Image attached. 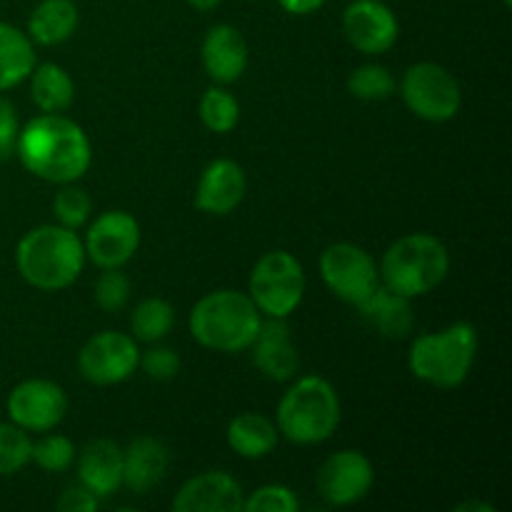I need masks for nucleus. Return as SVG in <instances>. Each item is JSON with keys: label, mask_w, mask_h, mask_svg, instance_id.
Here are the masks:
<instances>
[{"label": "nucleus", "mask_w": 512, "mask_h": 512, "mask_svg": "<svg viewBox=\"0 0 512 512\" xmlns=\"http://www.w3.org/2000/svg\"><path fill=\"white\" fill-rule=\"evenodd\" d=\"M15 153L28 173L55 185L83 178L93 160L85 130L60 113H43L25 123L15 140Z\"/></svg>", "instance_id": "obj_1"}, {"label": "nucleus", "mask_w": 512, "mask_h": 512, "mask_svg": "<svg viewBox=\"0 0 512 512\" xmlns=\"http://www.w3.org/2000/svg\"><path fill=\"white\" fill-rule=\"evenodd\" d=\"M15 265L28 285L63 290L80 278L85 265L83 240L63 225H40L20 238Z\"/></svg>", "instance_id": "obj_2"}, {"label": "nucleus", "mask_w": 512, "mask_h": 512, "mask_svg": "<svg viewBox=\"0 0 512 512\" xmlns=\"http://www.w3.org/2000/svg\"><path fill=\"white\" fill-rule=\"evenodd\" d=\"M263 315L248 293L215 290L198 300L190 313V333L203 348L218 353H243L253 345Z\"/></svg>", "instance_id": "obj_3"}, {"label": "nucleus", "mask_w": 512, "mask_h": 512, "mask_svg": "<svg viewBox=\"0 0 512 512\" xmlns=\"http://www.w3.org/2000/svg\"><path fill=\"white\" fill-rule=\"evenodd\" d=\"M450 270V253L435 235L413 233L395 240L380 263V283L403 298H420L438 288Z\"/></svg>", "instance_id": "obj_4"}, {"label": "nucleus", "mask_w": 512, "mask_h": 512, "mask_svg": "<svg viewBox=\"0 0 512 512\" xmlns=\"http://www.w3.org/2000/svg\"><path fill=\"white\" fill-rule=\"evenodd\" d=\"M275 425L295 445L325 443L340 425L338 393L320 375L298 378L280 400Z\"/></svg>", "instance_id": "obj_5"}, {"label": "nucleus", "mask_w": 512, "mask_h": 512, "mask_svg": "<svg viewBox=\"0 0 512 512\" xmlns=\"http://www.w3.org/2000/svg\"><path fill=\"white\" fill-rule=\"evenodd\" d=\"M478 353V333L470 323H453L413 340L408 365L413 375L435 388H458L468 380Z\"/></svg>", "instance_id": "obj_6"}, {"label": "nucleus", "mask_w": 512, "mask_h": 512, "mask_svg": "<svg viewBox=\"0 0 512 512\" xmlns=\"http://www.w3.org/2000/svg\"><path fill=\"white\" fill-rule=\"evenodd\" d=\"M305 293V270L285 250L265 253L250 273V300L265 318H290Z\"/></svg>", "instance_id": "obj_7"}, {"label": "nucleus", "mask_w": 512, "mask_h": 512, "mask_svg": "<svg viewBox=\"0 0 512 512\" xmlns=\"http://www.w3.org/2000/svg\"><path fill=\"white\" fill-rule=\"evenodd\" d=\"M400 95H403L405 105L428 123L453 120L463 105L458 80L448 68L438 63L410 65L400 83Z\"/></svg>", "instance_id": "obj_8"}, {"label": "nucleus", "mask_w": 512, "mask_h": 512, "mask_svg": "<svg viewBox=\"0 0 512 512\" xmlns=\"http://www.w3.org/2000/svg\"><path fill=\"white\" fill-rule=\"evenodd\" d=\"M320 275L325 285L350 305H360L380 285L373 255L353 243H335L325 248L320 255Z\"/></svg>", "instance_id": "obj_9"}, {"label": "nucleus", "mask_w": 512, "mask_h": 512, "mask_svg": "<svg viewBox=\"0 0 512 512\" xmlns=\"http://www.w3.org/2000/svg\"><path fill=\"white\" fill-rule=\"evenodd\" d=\"M140 363V350L133 335L118 330H103L83 345L78 355V368L88 383L118 385L135 373Z\"/></svg>", "instance_id": "obj_10"}, {"label": "nucleus", "mask_w": 512, "mask_h": 512, "mask_svg": "<svg viewBox=\"0 0 512 512\" xmlns=\"http://www.w3.org/2000/svg\"><path fill=\"white\" fill-rule=\"evenodd\" d=\"M68 413V395L53 380L33 378L15 385L8 395V415L25 433H48Z\"/></svg>", "instance_id": "obj_11"}, {"label": "nucleus", "mask_w": 512, "mask_h": 512, "mask_svg": "<svg viewBox=\"0 0 512 512\" xmlns=\"http://www.w3.org/2000/svg\"><path fill=\"white\" fill-rule=\"evenodd\" d=\"M140 245V225L125 210H108L98 215L85 233V258L98 268H123Z\"/></svg>", "instance_id": "obj_12"}, {"label": "nucleus", "mask_w": 512, "mask_h": 512, "mask_svg": "<svg viewBox=\"0 0 512 512\" xmlns=\"http://www.w3.org/2000/svg\"><path fill=\"white\" fill-rule=\"evenodd\" d=\"M343 33L360 53L380 55L398 43L400 25L383 0H353L343 13Z\"/></svg>", "instance_id": "obj_13"}, {"label": "nucleus", "mask_w": 512, "mask_h": 512, "mask_svg": "<svg viewBox=\"0 0 512 512\" xmlns=\"http://www.w3.org/2000/svg\"><path fill=\"white\" fill-rule=\"evenodd\" d=\"M375 483L373 463L358 450L330 455L318 470V493L330 505H353L370 493Z\"/></svg>", "instance_id": "obj_14"}, {"label": "nucleus", "mask_w": 512, "mask_h": 512, "mask_svg": "<svg viewBox=\"0 0 512 512\" xmlns=\"http://www.w3.org/2000/svg\"><path fill=\"white\" fill-rule=\"evenodd\" d=\"M243 488L235 478L220 470L200 473L178 490L175 512H243Z\"/></svg>", "instance_id": "obj_15"}, {"label": "nucleus", "mask_w": 512, "mask_h": 512, "mask_svg": "<svg viewBox=\"0 0 512 512\" xmlns=\"http://www.w3.org/2000/svg\"><path fill=\"white\" fill-rule=\"evenodd\" d=\"M245 190H248V178H245V170L235 160H213L200 175L198 190H195V205L203 213L228 215L243 203Z\"/></svg>", "instance_id": "obj_16"}, {"label": "nucleus", "mask_w": 512, "mask_h": 512, "mask_svg": "<svg viewBox=\"0 0 512 512\" xmlns=\"http://www.w3.org/2000/svg\"><path fill=\"white\" fill-rule=\"evenodd\" d=\"M253 360L260 373L270 380H293L300 370V355L295 350L293 333L285 318H268L260 323L253 340Z\"/></svg>", "instance_id": "obj_17"}, {"label": "nucleus", "mask_w": 512, "mask_h": 512, "mask_svg": "<svg viewBox=\"0 0 512 512\" xmlns=\"http://www.w3.org/2000/svg\"><path fill=\"white\" fill-rule=\"evenodd\" d=\"M203 68L215 83H235L248 68V43L233 25H213L205 33L203 48Z\"/></svg>", "instance_id": "obj_18"}, {"label": "nucleus", "mask_w": 512, "mask_h": 512, "mask_svg": "<svg viewBox=\"0 0 512 512\" xmlns=\"http://www.w3.org/2000/svg\"><path fill=\"white\" fill-rule=\"evenodd\" d=\"M78 480L95 498L105 500L123 488V450L113 440H93L78 458Z\"/></svg>", "instance_id": "obj_19"}, {"label": "nucleus", "mask_w": 512, "mask_h": 512, "mask_svg": "<svg viewBox=\"0 0 512 512\" xmlns=\"http://www.w3.org/2000/svg\"><path fill=\"white\" fill-rule=\"evenodd\" d=\"M170 453L158 438H135L128 448L123 450V485L133 493L145 495L155 485L163 483L168 473Z\"/></svg>", "instance_id": "obj_20"}, {"label": "nucleus", "mask_w": 512, "mask_h": 512, "mask_svg": "<svg viewBox=\"0 0 512 512\" xmlns=\"http://www.w3.org/2000/svg\"><path fill=\"white\" fill-rule=\"evenodd\" d=\"M360 315L385 338H403L410 333L415 318L410 308V298L393 293L383 283L358 305Z\"/></svg>", "instance_id": "obj_21"}, {"label": "nucleus", "mask_w": 512, "mask_h": 512, "mask_svg": "<svg viewBox=\"0 0 512 512\" xmlns=\"http://www.w3.org/2000/svg\"><path fill=\"white\" fill-rule=\"evenodd\" d=\"M78 5L73 0H43L30 13L28 38L38 45H60L78 30Z\"/></svg>", "instance_id": "obj_22"}, {"label": "nucleus", "mask_w": 512, "mask_h": 512, "mask_svg": "<svg viewBox=\"0 0 512 512\" xmlns=\"http://www.w3.org/2000/svg\"><path fill=\"white\" fill-rule=\"evenodd\" d=\"M278 425L260 413H240L228 425V445L248 460L270 455L278 445Z\"/></svg>", "instance_id": "obj_23"}, {"label": "nucleus", "mask_w": 512, "mask_h": 512, "mask_svg": "<svg viewBox=\"0 0 512 512\" xmlns=\"http://www.w3.org/2000/svg\"><path fill=\"white\" fill-rule=\"evenodd\" d=\"M33 68V40L15 25L0 20V93L28 80Z\"/></svg>", "instance_id": "obj_24"}, {"label": "nucleus", "mask_w": 512, "mask_h": 512, "mask_svg": "<svg viewBox=\"0 0 512 512\" xmlns=\"http://www.w3.org/2000/svg\"><path fill=\"white\" fill-rule=\"evenodd\" d=\"M30 78V98L43 113H63L75 98V85L68 70L55 63H43L33 68Z\"/></svg>", "instance_id": "obj_25"}, {"label": "nucleus", "mask_w": 512, "mask_h": 512, "mask_svg": "<svg viewBox=\"0 0 512 512\" xmlns=\"http://www.w3.org/2000/svg\"><path fill=\"white\" fill-rule=\"evenodd\" d=\"M173 323L175 310L173 305L163 298L143 300V303L135 305L133 315H130L133 338L143 340V343H160V340L170 333Z\"/></svg>", "instance_id": "obj_26"}, {"label": "nucleus", "mask_w": 512, "mask_h": 512, "mask_svg": "<svg viewBox=\"0 0 512 512\" xmlns=\"http://www.w3.org/2000/svg\"><path fill=\"white\" fill-rule=\"evenodd\" d=\"M198 113L205 128L223 135V133H230V130L238 125L240 105L233 93H228L225 88H218V85H215V88L205 90V95L200 98Z\"/></svg>", "instance_id": "obj_27"}, {"label": "nucleus", "mask_w": 512, "mask_h": 512, "mask_svg": "<svg viewBox=\"0 0 512 512\" xmlns=\"http://www.w3.org/2000/svg\"><path fill=\"white\" fill-rule=\"evenodd\" d=\"M348 90L353 93V98L365 100V103H378L393 95L395 90V78L390 75L388 68L378 63L360 65L350 73L348 78Z\"/></svg>", "instance_id": "obj_28"}, {"label": "nucleus", "mask_w": 512, "mask_h": 512, "mask_svg": "<svg viewBox=\"0 0 512 512\" xmlns=\"http://www.w3.org/2000/svg\"><path fill=\"white\" fill-rule=\"evenodd\" d=\"M33 443L15 423H0V478L20 473L30 463Z\"/></svg>", "instance_id": "obj_29"}, {"label": "nucleus", "mask_w": 512, "mask_h": 512, "mask_svg": "<svg viewBox=\"0 0 512 512\" xmlns=\"http://www.w3.org/2000/svg\"><path fill=\"white\" fill-rule=\"evenodd\" d=\"M53 213L63 228L78 230L80 225L88 223L90 213H93V200L83 188L65 183L53 198Z\"/></svg>", "instance_id": "obj_30"}, {"label": "nucleus", "mask_w": 512, "mask_h": 512, "mask_svg": "<svg viewBox=\"0 0 512 512\" xmlns=\"http://www.w3.org/2000/svg\"><path fill=\"white\" fill-rule=\"evenodd\" d=\"M30 460L38 468L48 470V473H63V470H68L73 465L75 445L65 435H45L38 443H33Z\"/></svg>", "instance_id": "obj_31"}, {"label": "nucleus", "mask_w": 512, "mask_h": 512, "mask_svg": "<svg viewBox=\"0 0 512 512\" xmlns=\"http://www.w3.org/2000/svg\"><path fill=\"white\" fill-rule=\"evenodd\" d=\"M130 298V280L120 268H105L103 275L95 283V303L105 313H118L128 305Z\"/></svg>", "instance_id": "obj_32"}, {"label": "nucleus", "mask_w": 512, "mask_h": 512, "mask_svg": "<svg viewBox=\"0 0 512 512\" xmlns=\"http://www.w3.org/2000/svg\"><path fill=\"white\" fill-rule=\"evenodd\" d=\"M245 512H298L300 500L285 485H263L243 500Z\"/></svg>", "instance_id": "obj_33"}, {"label": "nucleus", "mask_w": 512, "mask_h": 512, "mask_svg": "<svg viewBox=\"0 0 512 512\" xmlns=\"http://www.w3.org/2000/svg\"><path fill=\"white\" fill-rule=\"evenodd\" d=\"M140 368L145 375L160 383H168L180 373V358L173 348H150L148 353L140 355Z\"/></svg>", "instance_id": "obj_34"}, {"label": "nucleus", "mask_w": 512, "mask_h": 512, "mask_svg": "<svg viewBox=\"0 0 512 512\" xmlns=\"http://www.w3.org/2000/svg\"><path fill=\"white\" fill-rule=\"evenodd\" d=\"M18 115L15 108L5 98H0V160L10 158L15 153V140H18Z\"/></svg>", "instance_id": "obj_35"}, {"label": "nucleus", "mask_w": 512, "mask_h": 512, "mask_svg": "<svg viewBox=\"0 0 512 512\" xmlns=\"http://www.w3.org/2000/svg\"><path fill=\"white\" fill-rule=\"evenodd\" d=\"M55 508L60 512H95L100 508V498H95L83 485H75V488H68L60 495Z\"/></svg>", "instance_id": "obj_36"}, {"label": "nucleus", "mask_w": 512, "mask_h": 512, "mask_svg": "<svg viewBox=\"0 0 512 512\" xmlns=\"http://www.w3.org/2000/svg\"><path fill=\"white\" fill-rule=\"evenodd\" d=\"M280 8L288 10V13L293 15H308V13H315V10L323 8L328 0H278Z\"/></svg>", "instance_id": "obj_37"}, {"label": "nucleus", "mask_w": 512, "mask_h": 512, "mask_svg": "<svg viewBox=\"0 0 512 512\" xmlns=\"http://www.w3.org/2000/svg\"><path fill=\"white\" fill-rule=\"evenodd\" d=\"M223 0H188L190 8L200 10V13H208V10H215Z\"/></svg>", "instance_id": "obj_38"}, {"label": "nucleus", "mask_w": 512, "mask_h": 512, "mask_svg": "<svg viewBox=\"0 0 512 512\" xmlns=\"http://www.w3.org/2000/svg\"><path fill=\"white\" fill-rule=\"evenodd\" d=\"M468 510H483V512H493L495 508H493V505H488V503H463V505H458V512H468Z\"/></svg>", "instance_id": "obj_39"}, {"label": "nucleus", "mask_w": 512, "mask_h": 512, "mask_svg": "<svg viewBox=\"0 0 512 512\" xmlns=\"http://www.w3.org/2000/svg\"><path fill=\"white\" fill-rule=\"evenodd\" d=\"M505 5H512V0H505Z\"/></svg>", "instance_id": "obj_40"}]
</instances>
